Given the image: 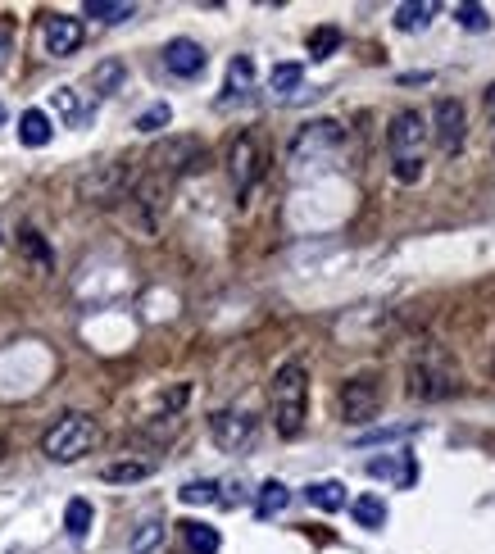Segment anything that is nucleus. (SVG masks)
Masks as SVG:
<instances>
[{
    "instance_id": "7c9ffc66",
    "label": "nucleus",
    "mask_w": 495,
    "mask_h": 554,
    "mask_svg": "<svg viewBox=\"0 0 495 554\" xmlns=\"http://www.w3.org/2000/svg\"><path fill=\"white\" fill-rule=\"evenodd\" d=\"M169 119H173V109L159 100V105H150V109H141V114H137V132H164V128H169Z\"/></svg>"
},
{
    "instance_id": "7ed1b4c3",
    "label": "nucleus",
    "mask_w": 495,
    "mask_h": 554,
    "mask_svg": "<svg viewBox=\"0 0 495 554\" xmlns=\"http://www.w3.org/2000/svg\"><path fill=\"white\" fill-rule=\"evenodd\" d=\"M96 436L100 432L87 414H64L60 423L41 436V455L55 459V464H73V459H82L91 446H96Z\"/></svg>"
},
{
    "instance_id": "cd10ccee",
    "label": "nucleus",
    "mask_w": 495,
    "mask_h": 554,
    "mask_svg": "<svg viewBox=\"0 0 495 554\" xmlns=\"http://www.w3.org/2000/svg\"><path fill=\"white\" fill-rule=\"evenodd\" d=\"M159 545H164V523L150 518V523H141L137 536H132V554H155Z\"/></svg>"
},
{
    "instance_id": "c9c22d12",
    "label": "nucleus",
    "mask_w": 495,
    "mask_h": 554,
    "mask_svg": "<svg viewBox=\"0 0 495 554\" xmlns=\"http://www.w3.org/2000/svg\"><path fill=\"white\" fill-rule=\"evenodd\" d=\"M10 46H14V41H10V32L0 28V69H5V64H10Z\"/></svg>"
},
{
    "instance_id": "423d86ee",
    "label": "nucleus",
    "mask_w": 495,
    "mask_h": 554,
    "mask_svg": "<svg viewBox=\"0 0 495 554\" xmlns=\"http://www.w3.org/2000/svg\"><path fill=\"white\" fill-rule=\"evenodd\" d=\"M78 191L87 200H96V205H114V200H123L132 191V169L128 159H109V164H100V169H91L87 178L78 182Z\"/></svg>"
},
{
    "instance_id": "72a5a7b5",
    "label": "nucleus",
    "mask_w": 495,
    "mask_h": 554,
    "mask_svg": "<svg viewBox=\"0 0 495 554\" xmlns=\"http://www.w3.org/2000/svg\"><path fill=\"white\" fill-rule=\"evenodd\" d=\"M418 432V423H405V427H382V432H368L364 441H400V436Z\"/></svg>"
},
{
    "instance_id": "f03ea898",
    "label": "nucleus",
    "mask_w": 495,
    "mask_h": 554,
    "mask_svg": "<svg viewBox=\"0 0 495 554\" xmlns=\"http://www.w3.org/2000/svg\"><path fill=\"white\" fill-rule=\"evenodd\" d=\"M432 137L427 119L418 109H400L396 119L387 128V150H391V164H396V178L400 182H418L423 178V146Z\"/></svg>"
},
{
    "instance_id": "20e7f679",
    "label": "nucleus",
    "mask_w": 495,
    "mask_h": 554,
    "mask_svg": "<svg viewBox=\"0 0 495 554\" xmlns=\"http://www.w3.org/2000/svg\"><path fill=\"white\" fill-rule=\"evenodd\" d=\"M337 405H341V418H346V423H355V427L373 423V418L382 414V377H377V373H355L346 386H341Z\"/></svg>"
},
{
    "instance_id": "c85d7f7f",
    "label": "nucleus",
    "mask_w": 495,
    "mask_h": 554,
    "mask_svg": "<svg viewBox=\"0 0 495 554\" xmlns=\"http://www.w3.org/2000/svg\"><path fill=\"white\" fill-rule=\"evenodd\" d=\"M182 505H218V482H209V477H200V482H187L178 491Z\"/></svg>"
},
{
    "instance_id": "bb28decb",
    "label": "nucleus",
    "mask_w": 495,
    "mask_h": 554,
    "mask_svg": "<svg viewBox=\"0 0 495 554\" xmlns=\"http://www.w3.org/2000/svg\"><path fill=\"white\" fill-rule=\"evenodd\" d=\"M137 14V5L128 0H87V19H100V23H128Z\"/></svg>"
},
{
    "instance_id": "f8f14e48",
    "label": "nucleus",
    "mask_w": 495,
    "mask_h": 554,
    "mask_svg": "<svg viewBox=\"0 0 495 554\" xmlns=\"http://www.w3.org/2000/svg\"><path fill=\"white\" fill-rule=\"evenodd\" d=\"M337 141H341V123H332V119L309 123V128H300V137L291 141V164H305V159L327 155Z\"/></svg>"
},
{
    "instance_id": "5701e85b",
    "label": "nucleus",
    "mask_w": 495,
    "mask_h": 554,
    "mask_svg": "<svg viewBox=\"0 0 495 554\" xmlns=\"http://www.w3.org/2000/svg\"><path fill=\"white\" fill-rule=\"evenodd\" d=\"M300 82H305V69H300V64H273V73H268V91L282 100L296 96Z\"/></svg>"
},
{
    "instance_id": "f257e3e1",
    "label": "nucleus",
    "mask_w": 495,
    "mask_h": 554,
    "mask_svg": "<svg viewBox=\"0 0 495 554\" xmlns=\"http://www.w3.org/2000/svg\"><path fill=\"white\" fill-rule=\"evenodd\" d=\"M268 405H273V427L278 436H300L305 432V414H309V368L300 359H287V364L273 373V386H268Z\"/></svg>"
},
{
    "instance_id": "4c0bfd02",
    "label": "nucleus",
    "mask_w": 495,
    "mask_h": 554,
    "mask_svg": "<svg viewBox=\"0 0 495 554\" xmlns=\"http://www.w3.org/2000/svg\"><path fill=\"white\" fill-rule=\"evenodd\" d=\"M0 455H5V441H0Z\"/></svg>"
},
{
    "instance_id": "f704fd0d",
    "label": "nucleus",
    "mask_w": 495,
    "mask_h": 554,
    "mask_svg": "<svg viewBox=\"0 0 495 554\" xmlns=\"http://www.w3.org/2000/svg\"><path fill=\"white\" fill-rule=\"evenodd\" d=\"M241 500H246V486H241V482H232V486H228V495H218V505H228V509H232V505H241Z\"/></svg>"
},
{
    "instance_id": "ddd939ff",
    "label": "nucleus",
    "mask_w": 495,
    "mask_h": 554,
    "mask_svg": "<svg viewBox=\"0 0 495 554\" xmlns=\"http://www.w3.org/2000/svg\"><path fill=\"white\" fill-rule=\"evenodd\" d=\"M205 64H209L205 46H200V41H191V37H173L169 46H164V69H169L173 78H200V73H205Z\"/></svg>"
},
{
    "instance_id": "b1692460",
    "label": "nucleus",
    "mask_w": 495,
    "mask_h": 554,
    "mask_svg": "<svg viewBox=\"0 0 495 554\" xmlns=\"http://www.w3.org/2000/svg\"><path fill=\"white\" fill-rule=\"evenodd\" d=\"M432 19H436V5H432V0H418V5L409 0V5H400V10H396V28L400 32H423Z\"/></svg>"
},
{
    "instance_id": "aec40b11",
    "label": "nucleus",
    "mask_w": 495,
    "mask_h": 554,
    "mask_svg": "<svg viewBox=\"0 0 495 554\" xmlns=\"http://www.w3.org/2000/svg\"><path fill=\"white\" fill-rule=\"evenodd\" d=\"M287 505H291V491L278 482V477H273V482H264V486L255 491V514H259V518H278Z\"/></svg>"
},
{
    "instance_id": "1a4fd4ad",
    "label": "nucleus",
    "mask_w": 495,
    "mask_h": 554,
    "mask_svg": "<svg viewBox=\"0 0 495 554\" xmlns=\"http://www.w3.org/2000/svg\"><path fill=\"white\" fill-rule=\"evenodd\" d=\"M200 159H205V146H200V141L173 137V141L150 150V173H155V178H173V173H182V169H196Z\"/></svg>"
},
{
    "instance_id": "39448f33",
    "label": "nucleus",
    "mask_w": 495,
    "mask_h": 554,
    "mask_svg": "<svg viewBox=\"0 0 495 554\" xmlns=\"http://www.w3.org/2000/svg\"><path fill=\"white\" fill-rule=\"evenodd\" d=\"M228 173H232V187L237 196H246L259 178H264V141L255 132H237L228 146Z\"/></svg>"
},
{
    "instance_id": "dca6fc26",
    "label": "nucleus",
    "mask_w": 495,
    "mask_h": 554,
    "mask_svg": "<svg viewBox=\"0 0 495 554\" xmlns=\"http://www.w3.org/2000/svg\"><path fill=\"white\" fill-rule=\"evenodd\" d=\"M368 477H382V482H396V486H414L418 468L409 455H382V459H368Z\"/></svg>"
},
{
    "instance_id": "2f4dec72",
    "label": "nucleus",
    "mask_w": 495,
    "mask_h": 554,
    "mask_svg": "<svg viewBox=\"0 0 495 554\" xmlns=\"http://www.w3.org/2000/svg\"><path fill=\"white\" fill-rule=\"evenodd\" d=\"M337 46H341V32H337V28L309 32V55H314V60H327V55H332Z\"/></svg>"
},
{
    "instance_id": "a211bd4d",
    "label": "nucleus",
    "mask_w": 495,
    "mask_h": 554,
    "mask_svg": "<svg viewBox=\"0 0 495 554\" xmlns=\"http://www.w3.org/2000/svg\"><path fill=\"white\" fill-rule=\"evenodd\" d=\"M305 500L314 509H323V514H337V509L350 505V500H346V486H341L337 477H327V482H309L305 486Z\"/></svg>"
},
{
    "instance_id": "412c9836",
    "label": "nucleus",
    "mask_w": 495,
    "mask_h": 554,
    "mask_svg": "<svg viewBox=\"0 0 495 554\" xmlns=\"http://www.w3.org/2000/svg\"><path fill=\"white\" fill-rule=\"evenodd\" d=\"M150 473H155V464H150V459H119V464L100 468V477H105V482H114V486H128V482H146Z\"/></svg>"
},
{
    "instance_id": "4468645a",
    "label": "nucleus",
    "mask_w": 495,
    "mask_h": 554,
    "mask_svg": "<svg viewBox=\"0 0 495 554\" xmlns=\"http://www.w3.org/2000/svg\"><path fill=\"white\" fill-rule=\"evenodd\" d=\"M250 91H255V64H250V55H237V60L228 64V82H223L218 109H228V105H241V100H250Z\"/></svg>"
},
{
    "instance_id": "c756f323",
    "label": "nucleus",
    "mask_w": 495,
    "mask_h": 554,
    "mask_svg": "<svg viewBox=\"0 0 495 554\" xmlns=\"http://www.w3.org/2000/svg\"><path fill=\"white\" fill-rule=\"evenodd\" d=\"M19 246L28 250V259H32V264H37V268H50V264H55V255H50V246H46V241H41L32 228H23V232H19Z\"/></svg>"
},
{
    "instance_id": "2eb2a0df",
    "label": "nucleus",
    "mask_w": 495,
    "mask_h": 554,
    "mask_svg": "<svg viewBox=\"0 0 495 554\" xmlns=\"http://www.w3.org/2000/svg\"><path fill=\"white\" fill-rule=\"evenodd\" d=\"M50 105H55V114H60L69 128H82V123H91V100L78 96V87H55L50 91Z\"/></svg>"
},
{
    "instance_id": "6ab92c4d",
    "label": "nucleus",
    "mask_w": 495,
    "mask_h": 554,
    "mask_svg": "<svg viewBox=\"0 0 495 554\" xmlns=\"http://www.w3.org/2000/svg\"><path fill=\"white\" fill-rule=\"evenodd\" d=\"M387 514H391L387 500H382V495H373V491L359 495V500H350V518H355L359 527H368V532H377V527L387 523Z\"/></svg>"
},
{
    "instance_id": "9b49d317",
    "label": "nucleus",
    "mask_w": 495,
    "mask_h": 554,
    "mask_svg": "<svg viewBox=\"0 0 495 554\" xmlns=\"http://www.w3.org/2000/svg\"><path fill=\"white\" fill-rule=\"evenodd\" d=\"M432 119H436V128H432V137H436V146L446 150V155H455L459 146H464V132H468V114H464V100H436V109H432Z\"/></svg>"
},
{
    "instance_id": "0eeeda50",
    "label": "nucleus",
    "mask_w": 495,
    "mask_h": 554,
    "mask_svg": "<svg viewBox=\"0 0 495 554\" xmlns=\"http://www.w3.org/2000/svg\"><path fill=\"white\" fill-rule=\"evenodd\" d=\"M459 391L455 368H446L441 359H414L409 368V396L414 400H446Z\"/></svg>"
},
{
    "instance_id": "9d476101",
    "label": "nucleus",
    "mask_w": 495,
    "mask_h": 554,
    "mask_svg": "<svg viewBox=\"0 0 495 554\" xmlns=\"http://www.w3.org/2000/svg\"><path fill=\"white\" fill-rule=\"evenodd\" d=\"M82 19H73V14H46V23H41V41H46V55H55V60H69V55H78L82 50Z\"/></svg>"
},
{
    "instance_id": "f3484780",
    "label": "nucleus",
    "mask_w": 495,
    "mask_h": 554,
    "mask_svg": "<svg viewBox=\"0 0 495 554\" xmlns=\"http://www.w3.org/2000/svg\"><path fill=\"white\" fill-rule=\"evenodd\" d=\"M50 137H55V123H50L46 109H23V119H19V141L32 150L50 146Z\"/></svg>"
},
{
    "instance_id": "58836bf2",
    "label": "nucleus",
    "mask_w": 495,
    "mask_h": 554,
    "mask_svg": "<svg viewBox=\"0 0 495 554\" xmlns=\"http://www.w3.org/2000/svg\"><path fill=\"white\" fill-rule=\"evenodd\" d=\"M155 554H159V550H155Z\"/></svg>"
},
{
    "instance_id": "4be33fe9",
    "label": "nucleus",
    "mask_w": 495,
    "mask_h": 554,
    "mask_svg": "<svg viewBox=\"0 0 495 554\" xmlns=\"http://www.w3.org/2000/svg\"><path fill=\"white\" fill-rule=\"evenodd\" d=\"M123 78H128V69H123V60H105L91 69V96H114V91L123 87Z\"/></svg>"
},
{
    "instance_id": "a878e982",
    "label": "nucleus",
    "mask_w": 495,
    "mask_h": 554,
    "mask_svg": "<svg viewBox=\"0 0 495 554\" xmlns=\"http://www.w3.org/2000/svg\"><path fill=\"white\" fill-rule=\"evenodd\" d=\"M91 518H96V509H91V500H69V509H64V527H69V536L73 541H87V532H91Z\"/></svg>"
},
{
    "instance_id": "393cba45",
    "label": "nucleus",
    "mask_w": 495,
    "mask_h": 554,
    "mask_svg": "<svg viewBox=\"0 0 495 554\" xmlns=\"http://www.w3.org/2000/svg\"><path fill=\"white\" fill-rule=\"evenodd\" d=\"M182 536H187L191 554H218V545H223L218 527H209V523H182Z\"/></svg>"
},
{
    "instance_id": "473e14b6",
    "label": "nucleus",
    "mask_w": 495,
    "mask_h": 554,
    "mask_svg": "<svg viewBox=\"0 0 495 554\" xmlns=\"http://www.w3.org/2000/svg\"><path fill=\"white\" fill-rule=\"evenodd\" d=\"M455 19L464 32H486L491 28V14L482 10V5H455Z\"/></svg>"
},
{
    "instance_id": "e433bc0d",
    "label": "nucleus",
    "mask_w": 495,
    "mask_h": 554,
    "mask_svg": "<svg viewBox=\"0 0 495 554\" xmlns=\"http://www.w3.org/2000/svg\"><path fill=\"white\" fill-rule=\"evenodd\" d=\"M0 128H5V100H0Z\"/></svg>"
},
{
    "instance_id": "6e6552de",
    "label": "nucleus",
    "mask_w": 495,
    "mask_h": 554,
    "mask_svg": "<svg viewBox=\"0 0 495 554\" xmlns=\"http://www.w3.org/2000/svg\"><path fill=\"white\" fill-rule=\"evenodd\" d=\"M209 432H214L218 450L241 455V450H250V441H255V418H250L246 409H218V414L209 418Z\"/></svg>"
}]
</instances>
